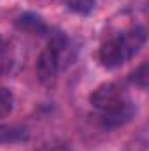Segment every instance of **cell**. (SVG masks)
<instances>
[{
  "label": "cell",
  "instance_id": "6da1fadb",
  "mask_svg": "<svg viewBox=\"0 0 149 151\" xmlns=\"http://www.w3.org/2000/svg\"><path fill=\"white\" fill-rule=\"evenodd\" d=\"M90 102L97 111L102 113V125L107 128L128 123L135 114V106L132 99L119 83L100 84L90 95Z\"/></svg>",
  "mask_w": 149,
  "mask_h": 151
},
{
  "label": "cell",
  "instance_id": "7a4b0ae2",
  "mask_svg": "<svg viewBox=\"0 0 149 151\" xmlns=\"http://www.w3.org/2000/svg\"><path fill=\"white\" fill-rule=\"evenodd\" d=\"M144 44H146V28L133 27L105 40L98 49V60L105 69H117L130 58H133Z\"/></svg>",
  "mask_w": 149,
  "mask_h": 151
},
{
  "label": "cell",
  "instance_id": "3957f363",
  "mask_svg": "<svg viewBox=\"0 0 149 151\" xmlns=\"http://www.w3.org/2000/svg\"><path fill=\"white\" fill-rule=\"evenodd\" d=\"M67 39L63 35H53L47 46L40 51L37 58V77L42 84H51L60 69L63 67V56H67Z\"/></svg>",
  "mask_w": 149,
  "mask_h": 151
},
{
  "label": "cell",
  "instance_id": "277c9868",
  "mask_svg": "<svg viewBox=\"0 0 149 151\" xmlns=\"http://www.w3.org/2000/svg\"><path fill=\"white\" fill-rule=\"evenodd\" d=\"M16 28L25 32V34H30V35H46L49 32V28L44 23V19L40 16H37V14H34V12L21 14L16 19Z\"/></svg>",
  "mask_w": 149,
  "mask_h": 151
},
{
  "label": "cell",
  "instance_id": "5b68a950",
  "mask_svg": "<svg viewBox=\"0 0 149 151\" xmlns=\"http://www.w3.org/2000/svg\"><path fill=\"white\" fill-rule=\"evenodd\" d=\"M30 134L21 125H0V144H16L28 141Z\"/></svg>",
  "mask_w": 149,
  "mask_h": 151
},
{
  "label": "cell",
  "instance_id": "8992f818",
  "mask_svg": "<svg viewBox=\"0 0 149 151\" xmlns=\"http://www.w3.org/2000/svg\"><path fill=\"white\" fill-rule=\"evenodd\" d=\"M14 109V95L9 88L0 86V119L11 116Z\"/></svg>",
  "mask_w": 149,
  "mask_h": 151
},
{
  "label": "cell",
  "instance_id": "52a82bcc",
  "mask_svg": "<svg viewBox=\"0 0 149 151\" xmlns=\"http://www.w3.org/2000/svg\"><path fill=\"white\" fill-rule=\"evenodd\" d=\"M148 77H149V72H148V63H142L133 74H132V83L135 84V86H139V88H142V90H146L148 88Z\"/></svg>",
  "mask_w": 149,
  "mask_h": 151
},
{
  "label": "cell",
  "instance_id": "ba28073f",
  "mask_svg": "<svg viewBox=\"0 0 149 151\" xmlns=\"http://www.w3.org/2000/svg\"><path fill=\"white\" fill-rule=\"evenodd\" d=\"M69 7L75 11V12H81V14H88L93 11L95 7V0H69Z\"/></svg>",
  "mask_w": 149,
  "mask_h": 151
},
{
  "label": "cell",
  "instance_id": "9c48e42d",
  "mask_svg": "<svg viewBox=\"0 0 149 151\" xmlns=\"http://www.w3.org/2000/svg\"><path fill=\"white\" fill-rule=\"evenodd\" d=\"M0 44H2V40H0Z\"/></svg>",
  "mask_w": 149,
  "mask_h": 151
}]
</instances>
